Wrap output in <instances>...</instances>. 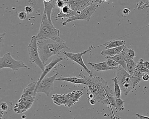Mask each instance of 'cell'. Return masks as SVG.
<instances>
[{"label":"cell","instance_id":"cell-1","mask_svg":"<svg viewBox=\"0 0 149 119\" xmlns=\"http://www.w3.org/2000/svg\"><path fill=\"white\" fill-rule=\"evenodd\" d=\"M79 74L80 77L85 80L90 93L94 95L96 101L105 105H109L107 100L106 93L104 90V83L106 81L102 77L97 76H86L81 70Z\"/></svg>","mask_w":149,"mask_h":119},{"label":"cell","instance_id":"cell-2","mask_svg":"<svg viewBox=\"0 0 149 119\" xmlns=\"http://www.w3.org/2000/svg\"><path fill=\"white\" fill-rule=\"evenodd\" d=\"M60 32L59 29L54 26L52 21L49 20L47 15L43 13L40 29L36 35L37 40L51 39L67 46V42L60 37Z\"/></svg>","mask_w":149,"mask_h":119},{"label":"cell","instance_id":"cell-3","mask_svg":"<svg viewBox=\"0 0 149 119\" xmlns=\"http://www.w3.org/2000/svg\"><path fill=\"white\" fill-rule=\"evenodd\" d=\"M37 45L40 58L45 66L51 56L61 53L62 50L64 48L70 49L67 46L61 45L51 39L38 40Z\"/></svg>","mask_w":149,"mask_h":119},{"label":"cell","instance_id":"cell-4","mask_svg":"<svg viewBox=\"0 0 149 119\" xmlns=\"http://www.w3.org/2000/svg\"><path fill=\"white\" fill-rule=\"evenodd\" d=\"M116 77L120 86L122 93L124 94L127 95L134 89L132 76L121 66H119L118 68Z\"/></svg>","mask_w":149,"mask_h":119},{"label":"cell","instance_id":"cell-5","mask_svg":"<svg viewBox=\"0 0 149 119\" xmlns=\"http://www.w3.org/2000/svg\"><path fill=\"white\" fill-rule=\"evenodd\" d=\"M37 41L38 40L36 36L33 35L32 36L29 44L27 47V49L30 61L36 64L43 72L46 66L43 64L40 58Z\"/></svg>","mask_w":149,"mask_h":119},{"label":"cell","instance_id":"cell-6","mask_svg":"<svg viewBox=\"0 0 149 119\" xmlns=\"http://www.w3.org/2000/svg\"><path fill=\"white\" fill-rule=\"evenodd\" d=\"M5 68H11L15 71L21 68H28V66L22 61L15 59L12 57L11 53L9 52L0 58V69Z\"/></svg>","mask_w":149,"mask_h":119},{"label":"cell","instance_id":"cell-7","mask_svg":"<svg viewBox=\"0 0 149 119\" xmlns=\"http://www.w3.org/2000/svg\"><path fill=\"white\" fill-rule=\"evenodd\" d=\"M102 46H104L103 45H101V46H91L88 48L87 50H84L83 52H81V53H70V52H66L64 51L63 53L66 56V57L68 58L69 59H71V60L77 63V64H79V65L82 67L85 71L89 74V76L92 77L94 76L93 75V73L87 67V66L85 65L84 63V62L83 59V55H84L88 53V52L91 51L93 49L96 48L98 47Z\"/></svg>","mask_w":149,"mask_h":119},{"label":"cell","instance_id":"cell-8","mask_svg":"<svg viewBox=\"0 0 149 119\" xmlns=\"http://www.w3.org/2000/svg\"><path fill=\"white\" fill-rule=\"evenodd\" d=\"M59 75L57 72L52 76H46L39 85L36 86V93H44L47 96L50 95L52 90H54V82L56 80V77Z\"/></svg>","mask_w":149,"mask_h":119},{"label":"cell","instance_id":"cell-9","mask_svg":"<svg viewBox=\"0 0 149 119\" xmlns=\"http://www.w3.org/2000/svg\"><path fill=\"white\" fill-rule=\"evenodd\" d=\"M99 6L95 4H92L86 8L84 10L80 12L79 14L71 18L67 19V20L63 22L62 26H66L67 24L72 21L78 20H84L86 21H89L90 20L91 17L96 10L97 7Z\"/></svg>","mask_w":149,"mask_h":119},{"label":"cell","instance_id":"cell-10","mask_svg":"<svg viewBox=\"0 0 149 119\" xmlns=\"http://www.w3.org/2000/svg\"><path fill=\"white\" fill-rule=\"evenodd\" d=\"M36 97L21 98L14 107L15 112L17 113H22L27 111L34 102Z\"/></svg>","mask_w":149,"mask_h":119},{"label":"cell","instance_id":"cell-11","mask_svg":"<svg viewBox=\"0 0 149 119\" xmlns=\"http://www.w3.org/2000/svg\"><path fill=\"white\" fill-rule=\"evenodd\" d=\"M73 11L81 12L86 8L94 4L95 1L92 0H64Z\"/></svg>","mask_w":149,"mask_h":119},{"label":"cell","instance_id":"cell-12","mask_svg":"<svg viewBox=\"0 0 149 119\" xmlns=\"http://www.w3.org/2000/svg\"><path fill=\"white\" fill-rule=\"evenodd\" d=\"M67 100L65 107H71L79 102L84 95L83 92L80 90H74L67 94Z\"/></svg>","mask_w":149,"mask_h":119},{"label":"cell","instance_id":"cell-13","mask_svg":"<svg viewBox=\"0 0 149 119\" xmlns=\"http://www.w3.org/2000/svg\"><path fill=\"white\" fill-rule=\"evenodd\" d=\"M63 58L62 56H57L56 58H55L54 59L52 60L49 64L45 66V69L42 72L40 77L39 78L38 80L37 81V85H39L41 82L42 80L43 79L46 77L48 73L54 68V67L58 64L59 62H61L63 60Z\"/></svg>","mask_w":149,"mask_h":119},{"label":"cell","instance_id":"cell-14","mask_svg":"<svg viewBox=\"0 0 149 119\" xmlns=\"http://www.w3.org/2000/svg\"><path fill=\"white\" fill-rule=\"evenodd\" d=\"M80 12L73 11L68 4H66L63 8L61 9L60 12L57 14V17L60 19H68L79 14Z\"/></svg>","mask_w":149,"mask_h":119},{"label":"cell","instance_id":"cell-15","mask_svg":"<svg viewBox=\"0 0 149 119\" xmlns=\"http://www.w3.org/2000/svg\"><path fill=\"white\" fill-rule=\"evenodd\" d=\"M37 83V81L34 82L29 83L27 86L24 89L21 98H25V97L30 98V97H36V89Z\"/></svg>","mask_w":149,"mask_h":119},{"label":"cell","instance_id":"cell-16","mask_svg":"<svg viewBox=\"0 0 149 119\" xmlns=\"http://www.w3.org/2000/svg\"><path fill=\"white\" fill-rule=\"evenodd\" d=\"M56 1H55V0H50V1L44 0V1H43V3L44 4L43 13H45L47 15L49 20L51 21H52V19H51L52 10L55 8H56Z\"/></svg>","mask_w":149,"mask_h":119},{"label":"cell","instance_id":"cell-17","mask_svg":"<svg viewBox=\"0 0 149 119\" xmlns=\"http://www.w3.org/2000/svg\"><path fill=\"white\" fill-rule=\"evenodd\" d=\"M51 99L54 104L57 106L64 105L67 103V95L66 94H55L51 96Z\"/></svg>","mask_w":149,"mask_h":119},{"label":"cell","instance_id":"cell-18","mask_svg":"<svg viewBox=\"0 0 149 119\" xmlns=\"http://www.w3.org/2000/svg\"><path fill=\"white\" fill-rule=\"evenodd\" d=\"M125 46H121L114 48L106 49L101 52V54L107 57H113L121 53L124 49L126 48Z\"/></svg>","mask_w":149,"mask_h":119},{"label":"cell","instance_id":"cell-19","mask_svg":"<svg viewBox=\"0 0 149 119\" xmlns=\"http://www.w3.org/2000/svg\"><path fill=\"white\" fill-rule=\"evenodd\" d=\"M125 49H124L121 53L113 57L105 56V58L107 59H111L115 61L126 71L127 66H126V61H125Z\"/></svg>","mask_w":149,"mask_h":119},{"label":"cell","instance_id":"cell-20","mask_svg":"<svg viewBox=\"0 0 149 119\" xmlns=\"http://www.w3.org/2000/svg\"><path fill=\"white\" fill-rule=\"evenodd\" d=\"M88 64L93 69H95L96 72L108 71V70L114 69L108 66L106 61L100 62V63H93V62H89Z\"/></svg>","mask_w":149,"mask_h":119},{"label":"cell","instance_id":"cell-21","mask_svg":"<svg viewBox=\"0 0 149 119\" xmlns=\"http://www.w3.org/2000/svg\"><path fill=\"white\" fill-rule=\"evenodd\" d=\"M56 81H63L68 82H71L74 84H83L86 85L85 80L83 78H78L76 76L74 77H63L61 76L59 78L56 79Z\"/></svg>","mask_w":149,"mask_h":119},{"label":"cell","instance_id":"cell-22","mask_svg":"<svg viewBox=\"0 0 149 119\" xmlns=\"http://www.w3.org/2000/svg\"><path fill=\"white\" fill-rule=\"evenodd\" d=\"M125 42L124 40H114L105 42L104 44L106 49L118 47L121 46H125Z\"/></svg>","mask_w":149,"mask_h":119},{"label":"cell","instance_id":"cell-23","mask_svg":"<svg viewBox=\"0 0 149 119\" xmlns=\"http://www.w3.org/2000/svg\"><path fill=\"white\" fill-rule=\"evenodd\" d=\"M127 66L126 71L130 74V75H132L135 73L136 69L137 63L134 61L133 59H125Z\"/></svg>","mask_w":149,"mask_h":119},{"label":"cell","instance_id":"cell-24","mask_svg":"<svg viewBox=\"0 0 149 119\" xmlns=\"http://www.w3.org/2000/svg\"><path fill=\"white\" fill-rule=\"evenodd\" d=\"M112 81L114 82V89H115V95L116 97V98H120L121 96V88H120V86L117 80L116 77L113 78L112 79Z\"/></svg>","mask_w":149,"mask_h":119},{"label":"cell","instance_id":"cell-25","mask_svg":"<svg viewBox=\"0 0 149 119\" xmlns=\"http://www.w3.org/2000/svg\"><path fill=\"white\" fill-rule=\"evenodd\" d=\"M124 103L125 101L123 100L120 98H116V105L115 106L116 111H123L124 110Z\"/></svg>","mask_w":149,"mask_h":119},{"label":"cell","instance_id":"cell-26","mask_svg":"<svg viewBox=\"0 0 149 119\" xmlns=\"http://www.w3.org/2000/svg\"><path fill=\"white\" fill-rule=\"evenodd\" d=\"M143 59H140L139 61L137 63L136 67V69L139 72L143 73H149V70L147 68H146L144 66L143 64Z\"/></svg>","mask_w":149,"mask_h":119},{"label":"cell","instance_id":"cell-27","mask_svg":"<svg viewBox=\"0 0 149 119\" xmlns=\"http://www.w3.org/2000/svg\"><path fill=\"white\" fill-rule=\"evenodd\" d=\"M136 56V52L131 48H126L125 49V59H133Z\"/></svg>","mask_w":149,"mask_h":119},{"label":"cell","instance_id":"cell-28","mask_svg":"<svg viewBox=\"0 0 149 119\" xmlns=\"http://www.w3.org/2000/svg\"><path fill=\"white\" fill-rule=\"evenodd\" d=\"M106 62H107V65L109 67L112 68L114 69H117L119 66H120L117 62H116L115 61L111 59H107Z\"/></svg>","mask_w":149,"mask_h":119},{"label":"cell","instance_id":"cell-29","mask_svg":"<svg viewBox=\"0 0 149 119\" xmlns=\"http://www.w3.org/2000/svg\"><path fill=\"white\" fill-rule=\"evenodd\" d=\"M66 5L65 1L63 0H57L56 1V8H57L61 9Z\"/></svg>","mask_w":149,"mask_h":119},{"label":"cell","instance_id":"cell-30","mask_svg":"<svg viewBox=\"0 0 149 119\" xmlns=\"http://www.w3.org/2000/svg\"><path fill=\"white\" fill-rule=\"evenodd\" d=\"M27 14L26 12H25V11H22V12H20L19 14H18V18L21 20H24L26 19L27 17Z\"/></svg>","mask_w":149,"mask_h":119},{"label":"cell","instance_id":"cell-31","mask_svg":"<svg viewBox=\"0 0 149 119\" xmlns=\"http://www.w3.org/2000/svg\"><path fill=\"white\" fill-rule=\"evenodd\" d=\"M8 109V105L6 102H2L1 104V110L3 111H6Z\"/></svg>","mask_w":149,"mask_h":119},{"label":"cell","instance_id":"cell-32","mask_svg":"<svg viewBox=\"0 0 149 119\" xmlns=\"http://www.w3.org/2000/svg\"><path fill=\"white\" fill-rule=\"evenodd\" d=\"M33 8L30 6H26L25 8V12L29 14L32 13L33 12Z\"/></svg>","mask_w":149,"mask_h":119},{"label":"cell","instance_id":"cell-33","mask_svg":"<svg viewBox=\"0 0 149 119\" xmlns=\"http://www.w3.org/2000/svg\"><path fill=\"white\" fill-rule=\"evenodd\" d=\"M142 80L144 81H147L149 80V75L147 73H144L142 76Z\"/></svg>","mask_w":149,"mask_h":119},{"label":"cell","instance_id":"cell-34","mask_svg":"<svg viewBox=\"0 0 149 119\" xmlns=\"http://www.w3.org/2000/svg\"><path fill=\"white\" fill-rule=\"evenodd\" d=\"M137 117L139 118V119H149V117L148 116H144L141 115L139 113L136 114Z\"/></svg>","mask_w":149,"mask_h":119},{"label":"cell","instance_id":"cell-35","mask_svg":"<svg viewBox=\"0 0 149 119\" xmlns=\"http://www.w3.org/2000/svg\"><path fill=\"white\" fill-rule=\"evenodd\" d=\"M130 12V9L127 8H124L123 11V13L124 15H128Z\"/></svg>","mask_w":149,"mask_h":119},{"label":"cell","instance_id":"cell-36","mask_svg":"<svg viewBox=\"0 0 149 119\" xmlns=\"http://www.w3.org/2000/svg\"><path fill=\"white\" fill-rule=\"evenodd\" d=\"M143 64L146 68L149 70V62L147 61H145L143 60Z\"/></svg>","mask_w":149,"mask_h":119},{"label":"cell","instance_id":"cell-37","mask_svg":"<svg viewBox=\"0 0 149 119\" xmlns=\"http://www.w3.org/2000/svg\"><path fill=\"white\" fill-rule=\"evenodd\" d=\"M89 103L91 105H95L96 103V100L94 99H90L89 100Z\"/></svg>","mask_w":149,"mask_h":119},{"label":"cell","instance_id":"cell-38","mask_svg":"<svg viewBox=\"0 0 149 119\" xmlns=\"http://www.w3.org/2000/svg\"><path fill=\"white\" fill-rule=\"evenodd\" d=\"M111 109V113H112V116H111V119H116V117H115V115H114V113H113V109L111 108V106H110Z\"/></svg>","mask_w":149,"mask_h":119},{"label":"cell","instance_id":"cell-39","mask_svg":"<svg viewBox=\"0 0 149 119\" xmlns=\"http://www.w3.org/2000/svg\"></svg>","mask_w":149,"mask_h":119}]
</instances>
